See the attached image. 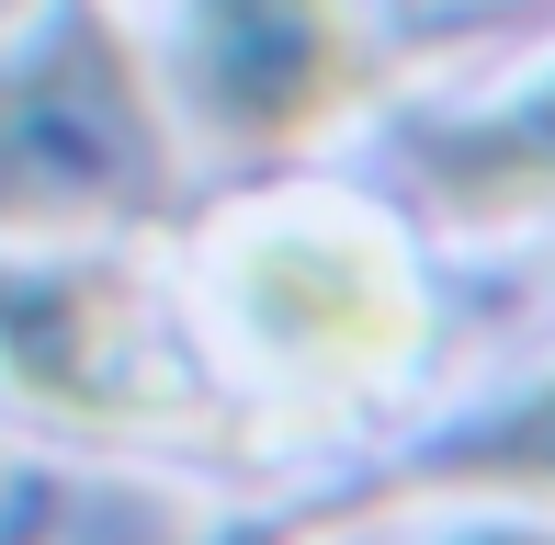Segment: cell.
<instances>
[{
  "label": "cell",
  "instance_id": "5b68a950",
  "mask_svg": "<svg viewBox=\"0 0 555 545\" xmlns=\"http://www.w3.org/2000/svg\"><path fill=\"white\" fill-rule=\"evenodd\" d=\"M420 182H431L442 216L465 228H521V216H555V68L499 103H476L465 126H431L409 148Z\"/></svg>",
  "mask_w": 555,
  "mask_h": 545
},
{
  "label": "cell",
  "instance_id": "7a4b0ae2",
  "mask_svg": "<svg viewBox=\"0 0 555 545\" xmlns=\"http://www.w3.org/2000/svg\"><path fill=\"white\" fill-rule=\"evenodd\" d=\"M205 295L238 330V353H261L284 386H374L420 353L409 251L351 205H272L227 228Z\"/></svg>",
  "mask_w": 555,
  "mask_h": 545
},
{
  "label": "cell",
  "instance_id": "6da1fadb",
  "mask_svg": "<svg viewBox=\"0 0 555 545\" xmlns=\"http://www.w3.org/2000/svg\"><path fill=\"white\" fill-rule=\"evenodd\" d=\"M159 216H182V126L137 35L103 0H68L57 35L23 68H0V239L80 251Z\"/></svg>",
  "mask_w": 555,
  "mask_h": 545
},
{
  "label": "cell",
  "instance_id": "8992f818",
  "mask_svg": "<svg viewBox=\"0 0 555 545\" xmlns=\"http://www.w3.org/2000/svg\"><path fill=\"white\" fill-rule=\"evenodd\" d=\"M409 500H533V511H555V376L533 398H511L499 420H476L465 443H431L397 478H374L363 511H409Z\"/></svg>",
  "mask_w": 555,
  "mask_h": 545
},
{
  "label": "cell",
  "instance_id": "52a82bcc",
  "mask_svg": "<svg viewBox=\"0 0 555 545\" xmlns=\"http://www.w3.org/2000/svg\"><path fill=\"white\" fill-rule=\"evenodd\" d=\"M465 545H555V523H488V534H465Z\"/></svg>",
  "mask_w": 555,
  "mask_h": 545
},
{
  "label": "cell",
  "instance_id": "277c9868",
  "mask_svg": "<svg viewBox=\"0 0 555 545\" xmlns=\"http://www.w3.org/2000/svg\"><path fill=\"white\" fill-rule=\"evenodd\" d=\"M170 91L216 160L261 170L330 137L374 91V58L351 35V0H182Z\"/></svg>",
  "mask_w": 555,
  "mask_h": 545
},
{
  "label": "cell",
  "instance_id": "3957f363",
  "mask_svg": "<svg viewBox=\"0 0 555 545\" xmlns=\"http://www.w3.org/2000/svg\"><path fill=\"white\" fill-rule=\"evenodd\" d=\"M0 364L80 432H205L216 398L182 376L147 284L114 262H0Z\"/></svg>",
  "mask_w": 555,
  "mask_h": 545
}]
</instances>
